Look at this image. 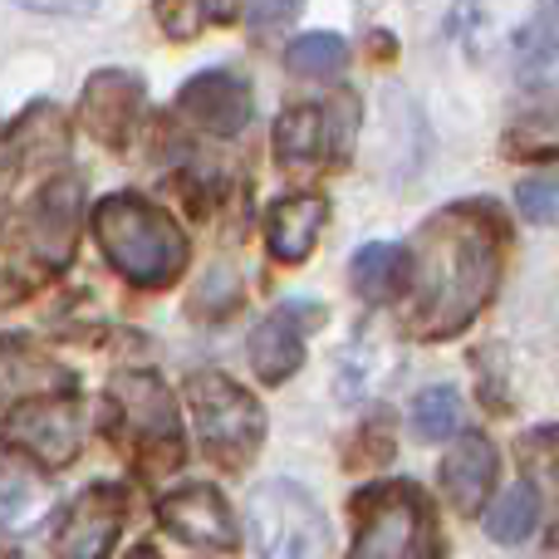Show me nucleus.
<instances>
[{
  "label": "nucleus",
  "mask_w": 559,
  "mask_h": 559,
  "mask_svg": "<svg viewBox=\"0 0 559 559\" xmlns=\"http://www.w3.org/2000/svg\"><path fill=\"white\" fill-rule=\"evenodd\" d=\"M177 108H182L202 133L231 138V133H241V128L251 123V88H246L236 74H226V69H212V74L187 79Z\"/></svg>",
  "instance_id": "nucleus-12"
},
{
  "label": "nucleus",
  "mask_w": 559,
  "mask_h": 559,
  "mask_svg": "<svg viewBox=\"0 0 559 559\" xmlns=\"http://www.w3.org/2000/svg\"><path fill=\"white\" fill-rule=\"evenodd\" d=\"M305 364V334H299L295 305L275 309L271 319H261L251 334V368L261 383H285L295 368Z\"/></svg>",
  "instance_id": "nucleus-16"
},
{
  "label": "nucleus",
  "mask_w": 559,
  "mask_h": 559,
  "mask_svg": "<svg viewBox=\"0 0 559 559\" xmlns=\"http://www.w3.org/2000/svg\"><path fill=\"white\" fill-rule=\"evenodd\" d=\"M545 108H535L531 118L511 128V153L515 157H555L559 153V88L540 94Z\"/></svg>",
  "instance_id": "nucleus-23"
},
{
  "label": "nucleus",
  "mask_w": 559,
  "mask_h": 559,
  "mask_svg": "<svg viewBox=\"0 0 559 559\" xmlns=\"http://www.w3.org/2000/svg\"><path fill=\"white\" fill-rule=\"evenodd\" d=\"M442 486H447V496H452V506L462 515L481 511V501L491 496V486H496V447H491V437L466 432L462 442L447 452Z\"/></svg>",
  "instance_id": "nucleus-14"
},
{
  "label": "nucleus",
  "mask_w": 559,
  "mask_h": 559,
  "mask_svg": "<svg viewBox=\"0 0 559 559\" xmlns=\"http://www.w3.org/2000/svg\"><path fill=\"white\" fill-rule=\"evenodd\" d=\"M324 153V114L319 108H289L275 123V157L280 163H314Z\"/></svg>",
  "instance_id": "nucleus-20"
},
{
  "label": "nucleus",
  "mask_w": 559,
  "mask_h": 559,
  "mask_svg": "<svg viewBox=\"0 0 559 559\" xmlns=\"http://www.w3.org/2000/svg\"><path fill=\"white\" fill-rule=\"evenodd\" d=\"M285 64H289V74H299V79H334V74H344V64H348V45L338 35H329V29H314V35H299L295 45H289Z\"/></svg>",
  "instance_id": "nucleus-21"
},
{
  "label": "nucleus",
  "mask_w": 559,
  "mask_h": 559,
  "mask_svg": "<svg viewBox=\"0 0 559 559\" xmlns=\"http://www.w3.org/2000/svg\"><path fill=\"white\" fill-rule=\"evenodd\" d=\"M506 222L486 202L447 206L427 222L417 246L413 329L423 338H452L491 305L501 280Z\"/></svg>",
  "instance_id": "nucleus-1"
},
{
  "label": "nucleus",
  "mask_w": 559,
  "mask_h": 559,
  "mask_svg": "<svg viewBox=\"0 0 559 559\" xmlns=\"http://www.w3.org/2000/svg\"><path fill=\"white\" fill-rule=\"evenodd\" d=\"M354 559H437L427 496L407 481L373 486V491L358 496Z\"/></svg>",
  "instance_id": "nucleus-3"
},
{
  "label": "nucleus",
  "mask_w": 559,
  "mask_h": 559,
  "mask_svg": "<svg viewBox=\"0 0 559 559\" xmlns=\"http://www.w3.org/2000/svg\"><path fill=\"white\" fill-rule=\"evenodd\" d=\"M69 383V373L45 358L29 338H0V403H29V393H49Z\"/></svg>",
  "instance_id": "nucleus-17"
},
{
  "label": "nucleus",
  "mask_w": 559,
  "mask_h": 559,
  "mask_svg": "<svg viewBox=\"0 0 559 559\" xmlns=\"http://www.w3.org/2000/svg\"><path fill=\"white\" fill-rule=\"evenodd\" d=\"M251 540L261 559H324L329 521L314 496L295 481H265L251 496Z\"/></svg>",
  "instance_id": "nucleus-5"
},
{
  "label": "nucleus",
  "mask_w": 559,
  "mask_h": 559,
  "mask_svg": "<svg viewBox=\"0 0 559 559\" xmlns=\"http://www.w3.org/2000/svg\"><path fill=\"white\" fill-rule=\"evenodd\" d=\"M114 397L123 407V417L133 423V432L147 447H173L182 452V427H177V403L153 373H118Z\"/></svg>",
  "instance_id": "nucleus-13"
},
{
  "label": "nucleus",
  "mask_w": 559,
  "mask_h": 559,
  "mask_svg": "<svg viewBox=\"0 0 559 559\" xmlns=\"http://www.w3.org/2000/svg\"><path fill=\"white\" fill-rule=\"evenodd\" d=\"M456 427H462V393H456V388L437 383L413 397V432L423 437V442H442Z\"/></svg>",
  "instance_id": "nucleus-22"
},
{
  "label": "nucleus",
  "mask_w": 559,
  "mask_h": 559,
  "mask_svg": "<svg viewBox=\"0 0 559 559\" xmlns=\"http://www.w3.org/2000/svg\"><path fill=\"white\" fill-rule=\"evenodd\" d=\"M10 295H20V285H15V275L5 271V261H0V305H5Z\"/></svg>",
  "instance_id": "nucleus-29"
},
{
  "label": "nucleus",
  "mask_w": 559,
  "mask_h": 559,
  "mask_svg": "<svg viewBox=\"0 0 559 559\" xmlns=\"http://www.w3.org/2000/svg\"><path fill=\"white\" fill-rule=\"evenodd\" d=\"M20 5H29V10H49V15H79V10H88L94 0H20Z\"/></svg>",
  "instance_id": "nucleus-28"
},
{
  "label": "nucleus",
  "mask_w": 559,
  "mask_h": 559,
  "mask_svg": "<svg viewBox=\"0 0 559 559\" xmlns=\"http://www.w3.org/2000/svg\"><path fill=\"white\" fill-rule=\"evenodd\" d=\"M299 5H305V0H241V15H246V25L271 29V25H285Z\"/></svg>",
  "instance_id": "nucleus-27"
},
{
  "label": "nucleus",
  "mask_w": 559,
  "mask_h": 559,
  "mask_svg": "<svg viewBox=\"0 0 559 559\" xmlns=\"http://www.w3.org/2000/svg\"><path fill=\"white\" fill-rule=\"evenodd\" d=\"M79 212H84V192H79L74 177L49 182L45 192L29 202V212H25V246L45 265H64L69 255H74Z\"/></svg>",
  "instance_id": "nucleus-8"
},
{
  "label": "nucleus",
  "mask_w": 559,
  "mask_h": 559,
  "mask_svg": "<svg viewBox=\"0 0 559 559\" xmlns=\"http://www.w3.org/2000/svg\"><path fill=\"white\" fill-rule=\"evenodd\" d=\"M348 280H354V289L364 299L383 305V299H393L397 289L413 280V255H407L403 246H393V241H373V246H364V251L354 255Z\"/></svg>",
  "instance_id": "nucleus-18"
},
{
  "label": "nucleus",
  "mask_w": 559,
  "mask_h": 559,
  "mask_svg": "<svg viewBox=\"0 0 559 559\" xmlns=\"http://www.w3.org/2000/svg\"><path fill=\"white\" fill-rule=\"evenodd\" d=\"M94 236L104 246L108 265L143 289H163L182 275L187 236L163 206L143 202L133 192H114L94 206Z\"/></svg>",
  "instance_id": "nucleus-2"
},
{
  "label": "nucleus",
  "mask_w": 559,
  "mask_h": 559,
  "mask_svg": "<svg viewBox=\"0 0 559 559\" xmlns=\"http://www.w3.org/2000/svg\"><path fill=\"white\" fill-rule=\"evenodd\" d=\"M138 108H143V79L128 74V69H98V74L84 84V98H79L84 128L98 138V143H114V147L128 138Z\"/></svg>",
  "instance_id": "nucleus-10"
},
{
  "label": "nucleus",
  "mask_w": 559,
  "mask_h": 559,
  "mask_svg": "<svg viewBox=\"0 0 559 559\" xmlns=\"http://www.w3.org/2000/svg\"><path fill=\"white\" fill-rule=\"evenodd\" d=\"M163 525L187 545H206V550H236V521L231 506L222 501L216 486H182L163 501Z\"/></svg>",
  "instance_id": "nucleus-11"
},
{
  "label": "nucleus",
  "mask_w": 559,
  "mask_h": 559,
  "mask_svg": "<svg viewBox=\"0 0 559 559\" xmlns=\"http://www.w3.org/2000/svg\"><path fill=\"white\" fill-rule=\"evenodd\" d=\"M128 559H157V550H153V545H138V550L128 555Z\"/></svg>",
  "instance_id": "nucleus-30"
},
{
  "label": "nucleus",
  "mask_w": 559,
  "mask_h": 559,
  "mask_svg": "<svg viewBox=\"0 0 559 559\" xmlns=\"http://www.w3.org/2000/svg\"><path fill=\"white\" fill-rule=\"evenodd\" d=\"M324 222H329L324 197H285V202H275L271 216H265V246H271L275 261L295 265L314 251Z\"/></svg>",
  "instance_id": "nucleus-15"
},
{
  "label": "nucleus",
  "mask_w": 559,
  "mask_h": 559,
  "mask_svg": "<svg viewBox=\"0 0 559 559\" xmlns=\"http://www.w3.org/2000/svg\"><path fill=\"white\" fill-rule=\"evenodd\" d=\"M187 403H192L202 447L222 466L251 462V452L265 442V413L241 383L226 373H192L187 378Z\"/></svg>",
  "instance_id": "nucleus-4"
},
{
  "label": "nucleus",
  "mask_w": 559,
  "mask_h": 559,
  "mask_svg": "<svg viewBox=\"0 0 559 559\" xmlns=\"http://www.w3.org/2000/svg\"><path fill=\"white\" fill-rule=\"evenodd\" d=\"M525 456H535V476H540L545 486H555L559 491V427H545V432H531L525 437Z\"/></svg>",
  "instance_id": "nucleus-26"
},
{
  "label": "nucleus",
  "mask_w": 559,
  "mask_h": 559,
  "mask_svg": "<svg viewBox=\"0 0 559 559\" xmlns=\"http://www.w3.org/2000/svg\"><path fill=\"white\" fill-rule=\"evenodd\" d=\"M5 437L29 452L35 462L45 466H69L79 452V423H74V407L55 403V397H29V403H15L10 413Z\"/></svg>",
  "instance_id": "nucleus-7"
},
{
  "label": "nucleus",
  "mask_w": 559,
  "mask_h": 559,
  "mask_svg": "<svg viewBox=\"0 0 559 559\" xmlns=\"http://www.w3.org/2000/svg\"><path fill=\"white\" fill-rule=\"evenodd\" d=\"M535 525H540V496H535L531 481H515L511 491L496 501V511L486 515V531H491V540H501V545H521Z\"/></svg>",
  "instance_id": "nucleus-19"
},
{
  "label": "nucleus",
  "mask_w": 559,
  "mask_h": 559,
  "mask_svg": "<svg viewBox=\"0 0 559 559\" xmlns=\"http://www.w3.org/2000/svg\"><path fill=\"white\" fill-rule=\"evenodd\" d=\"M540 15V0H456V39L472 59L511 49Z\"/></svg>",
  "instance_id": "nucleus-9"
},
{
  "label": "nucleus",
  "mask_w": 559,
  "mask_h": 559,
  "mask_svg": "<svg viewBox=\"0 0 559 559\" xmlns=\"http://www.w3.org/2000/svg\"><path fill=\"white\" fill-rule=\"evenodd\" d=\"M123 525V491L118 486H88L64 506L55 525V559H108Z\"/></svg>",
  "instance_id": "nucleus-6"
},
{
  "label": "nucleus",
  "mask_w": 559,
  "mask_h": 559,
  "mask_svg": "<svg viewBox=\"0 0 559 559\" xmlns=\"http://www.w3.org/2000/svg\"><path fill=\"white\" fill-rule=\"evenodd\" d=\"M515 206H521L531 222L540 226H559V173H540V177H525L515 187Z\"/></svg>",
  "instance_id": "nucleus-25"
},
{
  "label": "nucleus",
  "mask_w": 559,
  "mask_h": 559,
  "mask_svg": "<svg viewBox=\"0 0 559 559\" xmlns=\"http://www.w3.org/2000/svg\"><path fill=\"white\" fill-rule=\"evenodd\" d=\"M157 25L173 39H197L216 15H222V0H153Z\"/></svg>",
  "instance_id": "nucleus-24"
}]
</instances>
